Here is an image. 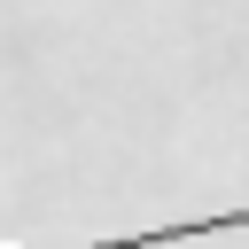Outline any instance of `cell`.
Wrapping results in <instances>:
<instances>
[{"label":"cell","mask_w":249,"mask_h":249,"mask_svg":"<svg viewBox=\"0 0 249 249\" xmlns=\"http://www.w3.org/2000/svg\"><path fill=\"white\" fill-rule=\"evenodd\" d=\"M249 210H210V218H179V226H140V233H109V241H70V249H171V241H210V233H241Z\"/></svg>","instance_id":"cell-1"}]
</instances>
